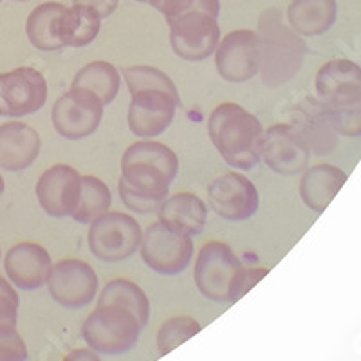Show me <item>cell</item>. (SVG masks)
<instances>
[{
  "mask_svg": "<svg viewBox=\"0 0 361 361\" xmlns=\"http://www.w3.org/2000/svg\"><path fill=\"white\" fill-rule=\"evenodd\" d=\"M63 361H102L98 353L92 349H74L63 357Z\"/></svg>",
  "mask_w": 361,
  "mask_h": 361,
  "instance_id": "8d00e7d4",
  "label": "cell"
},
{
  "mask_svg": "<svg viewBox=\"0 0 361 361\" xmlns=\"http://www.w3.org/2000/svg\"><path fill=\"white\" fill-rule=\"evenodd\" d=\"M331 125L340 135L360 137L361 135V94L333 103H322Z\"/></svg>",
  "mask_w": 361,
  "mask_h": 361,
  "instance_id": "f1b7e54d",
  "label": "cell"
},
{
  "mask_svg": "<svg viewBox=\"0 0 361 361\" xmlns=\"http://www.w3.org/2000/svg\"><path fill=\"white\" fill-rule=\"evenodd\" d=\"M112 195L109 186L94 176H82V193L71 217L80 224H90L111 209Z\"/></svg>",
  "mask_w": 361,
  "mask_h": 361,
  "instance_id": "83f0119b",
  "label": "cell"
},
{
  "mask_svg": "<svg viewBox=\"0 0 361 361\" xmlns=\"http://www.w3.org/2000/svg\"><path fill=\"white\" fill-rule=\"evenodd\" d=\"M208 134L222 159L233 169L253 170L259 164L264 137L262 123L238 103H221L212 111Z\"/></svg>",
  "mask_w": 361,
  "mask_h": 361,
  "instance_id": "7a4b0ae2",
  "label": "cell"
},
{
  "mask_svg": "<svg viewBox=\"0 0 361 361\" xmlns=\"http://www.w3.org/2000/svg\"><path fill=\"white\" fill-rule=\"evenodd\" d=\"M309 154L311 152L300 141L291 125H273L264 132L260 159L280 176L304 172L309 164Z\"/></svg>",
  "mask_w": 361,
  "mask_h": 361,
  "instance_id": "2e32d148",
  "label": "cell"
},
{
  "mask_svg": "<svg viewBox=\"0 0 361 361\" xmlns=\"http://www.w3.org/2000/svg\"><path fill=\"white\" fill-rule=\"evenodd\" d=\"M209 208L224 221L240 222L253 217L259 209V192L253 180L238 172H228L208 186Z\"/></svg>",
  "mask_w": 361,
  "mask_h": 361,
  "instance_id": "5bb4252c",
  "label": "cell"
},
{
  "mask_svg": "<svg viewBox=\"0 0 361 361\" xmlns=\"http://www.w3.org/2000/svg\"><path fill=\"white\" fill-rule=\"evenodd\" d=\"M177 170L179 159L172 148L152 140L135 141L121 157L119 197L135 214L157 212L169 195Z\"/></svg>",
  "mask_w": 361,
  "mask_h": 361,
  "instance_id": "6da1fadb",
  "label": "cell"
},
{
  "mask_svg": "<svg viewBox=\"0 0 361 361\" xmlns=\"http://www.w3.org/2000/svg\"><path fill=\"white\" fill-rule=\"evenodd\" d=\"M141 259L161 275H177L188 267L193 257V240L163 222H154L141 238Z\"/></svg>",
  "mask_w": 361,
  "mask_h": 361,
  "instance_id": "ba28073f",
  "label": "cell"
},
{
  "mask_svg": "<svg viewBox=\"0 0 361 361\" xmlns=\"http://www.w3.org/2000/svg\"><path fill=\"white\" fill-rule=\"evenodd\" d=\"M345 180H347V176L338 166L316 164L311 169H305V173L300 179V197L307 208H311L316 214H322L336 197Z\"/></svg>",
  "mask_w": 361,
  "mask_h": 361,
  "instance_id": "7402d4cb",
  "label": "cell"
},
{
  "mask_svg": "<svg viewBox=\"0 0 361 361\" xmlns=\"http://www.w3.org/2000/svg\"><path fill=\"white\" fill-rule=\"evenodd\" d=\"M20 298L11 283L0 276V331L17 329Z\"/></svg>",
  "mask_w": 361,
  "mask_h": 361,
  "instance_id": "1f68e13d",
  "label": "cell"
},
{
  "mask_svg": "<svg viewBox=\"0 0 361 361\" xmlns=\"http://www.w3.org/2000/svg\"><path fill=\"white\" fill-rule=\"evenodd\" d=\"M42 140L33 127L22 121L0 125V169L20 172L29 169L40 154Z\"/></svg>",
  "mask_w": 361,
  "mask_h": 361,
  "instance_id": "d6986e66",
  "label": "cell"
},
{
  "mask_svg": "<svg viewBox=\"0 0 361 361\" xmlns=\"http://www.w3.org/2000/svg\"><path fill=\"white\" fill-rule=\"evenodd\" d=\"M201 329L202 325L192 316H173L161 325L157 333V350L161 356L172 353L180 343L195 336Z\"/></svg>",
  "mask_w": 361,
  "mask_h": 361,
  "instance_id": "f546056e",
  "label": "cell"
},
{
  "mask_svg": "<svg viewBox=\"0 0 361 361\" xmlns=\"http://www.w3.org/2000/svg\"><path fill=\"white\" fill-rule=\"evenodd\" d=\"M318 102L333 103L361 94V67L350 60H331L316 73Z\"/></svg>",
  "mask_w": 361,
  "mask_h": 361,
  "instance_id": "ffe728a7",
  "label": "cell"
},
{
  "mask_svg": "<svg viewBox=\"0 0 361 361\" xmlns=\"http://www.w3.org/2000/svg\"><path fill=\"white\" fill-rule=\"evenodd\" d=\"M27 345L17 329L0 331V361H25Z\"/></svg>",
  "mask_w": 361,
  "mask_h": 361,
  "instance_id": "836d02e7",
  "label": "cell"
},
{
  "mask_svg": "<svg viewBox=\"0 0 361 361\" xmlns=\"http://www.w3.org/2000/svg\"><path fill=\"white\" fill-rule=\"evenodd\" d=\"M63 11L66 6L60 2H44L31 11L25 22V33L33 47L45 53L62 49L63 44L58 38V20Z\"/></svg>",
  "mask_w": 361,
  "mask_h": 361,
  "instance_id": "cb8c5ba5",
  "label": "cell"
},
{
  "mask_svg": "<svg viewBox=\"0 0 361 361\" xmlns=\"http://www.w3.org/2000/svg\"><path fill=\"white\" fill-rule=\"evenodd\" d=\"M96 305H116L137 316L140 324L147 325L150 318V302L143 289L127 279H114L102 289Z\"/></svg>",
  "mask_w": 361,
  "mask_h": 361,
  "instance_id": "4316f807",
  "label": "cell"
},
{
  "mask_svg": "<svg viewBox=\"0 0 361 361\" xmlns=\"http://www.w3.org/2000/svg\"><path fill=\"white\" fill-rule=\"evenodd\" d=\"M103 107L105 105L94 92L82 87H71L54 103L53 125L58 134L66 140H85L98 130Z\"/></svg>",
  "mask_w": 361,
  "mask_h": 361,
  "instance_id": "9c48e42d",
  "label": "cell"
},
{
  "mask_svg": "<svg viewBox=\"0 0 361 361\" xmlns=\"http://www.w3.org/2000/svg\"><path fill=\"white\" fill-rule=\"evenodd\" d=\"M219 13V0H197L190 11L170 20V44L173 53L188 62H201L212 56L221 40Z\"/></svg>",
  "mask_w": 361,
  "mask_h": 361,
  "instance_id": "3957f363",
  "label": "cell"
},
{
  "mask_svg": "<svg viewBox=\"0 0 361 361\" xmlns=\"http://www.w3.org/2000/svg\"><path fill=\"white\" fill-rule=\"evenodd\" d=\"M49 295L66 309L85 307L98 293V275L90 264L78 259H66L53 264L47 279Z\"/></svg>",
  "mask_w": 361,
  "mask_h": 361,
  "instance_id": "4fadbf2b",
  "label": "cell"
},
{
  "mask_svg": "<svg viewBox=\"0 0 361 361\" xmlns=\"http://www.w3.org/2000/svg\"><path fill=\"white\" fill-rule=\"evenodd\" d=\"M0 2H2V0H0Z\"/></svg>",
  "mask_w": 361,
  "mask_h": 361,
  "instance_id": "60d3db41",
  "label": "cell"
},
{
  "mask_svg": "<svg viewBox=\"0 0 361 361\" xmlns=\"http://www.w3.org/2000/svg\"><path fill=\"white\" fill-rule=\"evenodd\" d=\"M137 2H148V0H137Z\"/></svg>",
  "mask_w": 361,
  "mask_h": 361,
  "instance_id": "ab89813d",
  "label": "cell"
},
{
  "mask_svg": "<svg viewBox=\"0 0 361 361\" xmlns=\"http://www.w3.org/2000/svg\"><path fill=\"white\" fill-rule=\"evenodd\" d=\"M152 8H156L157 11L163 13L166 22L173 20L176 17L183 15V13L190 11L193 6L197 4V0H148Z\"/></svg>",
  "mask_w": 361,
  "mask_h": 361,
  "instance_id": "e575fe53",
  "label": "cell"
},
{
  "mask_svg": "<svg viewBox=\"0 0 361 361\" xmlns=\"http://www.w3.org/2000/svg\"><path fill=\"white\" fill-rule=\"evenodd\" d=\"M4 188H6V185H4V177L0 176V195H2V193H4Z\"/></svg>",
  "mask_w": 361,
  "mask_h": 361,
  "instance_id": "74e56055",
  "label": "cell"
},
{
  "mask_svg": "<svg viewBox=\"0 0 361 361\" xmlns=\"http://www.w3.org/2000/svg\"><path fill=\"white\" fill-rule=\"evenodd\" d=\"M143 231L140 222L121 212H107L90 222L89 247L103 262H121L140 250Z\"/></svg>",
  "mask_w": 361,
  "mask_h": 361,
  "instance_id": "8992f818",
  "label": "cell"
},
{
  "mask_svg": "<svg viewBox=\"0 0 361 361\" xmlns=\"http://www.w3.org/2000/svg\"><path fill=\"white\" fill-rule=\"evenodd\" d=\"M240 269L243 262L228 244L209 240L199 250L193 280L201 295L212 302H230L231 283Z\"/></svg>",
  "mask_w": 361,
  "mask_h": 361,
  "instance_id": "52a82bcc",
  "label": "cell"
},
{
  "mask_svg": "<svg viewBox=\"0 0 361 361\" xmlns=\"http://www.w3.org/2000/svg\"><path fill=\"white\" fill-rule=\"evenodd\" d=\"M15 2H27V0H15Z\"/></svg>",
  "mask_w": 361,
  "mask_h": 361,
  "instance_id": "f35d334b",
  "label": "cell"
},
{
  "mask_svg": "<svg viewBox=\"0 0 361 361\" xmlns=\"http://www.w3.org/2000/svg\"><path fill=\"white\" fill-rule=\"evenodd\" d=\"M127 123L134 135L152 140L163 134L172 123L180 99L163 89H141L130 92Z\"/></svg>",
  "mask_w": 361,
  "mask_h": 361,
  "instance_id": "7c38bea8",
  "label": "cell"
},
{
  "mask_svg": "<svg viewBox=\"0 0 361 361\" xmlns=\"http://www.w3.org/2000/svg\"><path fill=\"white\" fill-rule=\"evenodd\" d=\"M47 102V82L33 67L0 74V116L22 118L40 111Z\"/></svg>",
  "mask_w": 361,
  "mask_h": 361,
  "instance_id": "8fae6325",
  "label": "cell"
},
{
  "mask_svg": "<svg viewBox=\"0 0 361 361\" xmlns=\"http://www.w3.org/2000/svg\"><path fill=\"white\" fill-rule=\"evenodd\" d=\"M143 325L137 316L116 305H96V311L83 322L82 336L89 349L98 354L118 356L125 354L137 343Z\"/></svg>",
  "mask_w": 361,
  "mask_h": 361,
  "instance_id": "5b68a950",
  "label": "cell"
},
{
  "mask_svg": "<svg viewBox=\"0 0 361 361\" xmlns=\"http://www.w3.org/2000/svg\"><path fill=\"white\" fill-rule=\"evenodd\" d=\"M157 215H159V222L169 228L193 237L204 230L208 208L199 195L183 192L164 199L157 209Z\"/></svg>",
  "mask_w": 361,
  "mask_h": 361,
  "instance_id": "44dd1931",
  "label": "cell"
},
{
  "mask_svg": "<svg viewBox=\"0 0 361 361\" xmlns=\"http://www.w3.org/2000/svg\"><path fill=\"white\" fill-rule=\"evenodd\" d=\"M42 209L51 217H71L82 193V176L69 164L58 163L45 170L35 186Z\"/></svg>",
  "mask_w": 361,
  "mask_h": 361,
  "instance_id": "9a60e30c",
  "label": "cell"
},
{
  "mask_svg": "<svg viewBox=\"0 0 361 361\" xmlns=\"http://www.w3.org/2000/svg\"><path fill=\"white\" fill-rule=\"evenodd\" d=\"M291 128L309 152L327 156L336 148V135L324 105L318 99H305L293 112Z\"/></svg>",
  "mask_w": 361,
  "mask_h": 361,
  "instance_id": "ac0fdd59",
  "label": "cell"
},
{
  "mask_svg": "<svg viewBox=\"0 0 361 361\" xmlns=\"http://www.w3.org/2000/svg\"><path fill=\"white\" fill-rule=\"evenodd\" d=\"M336 0H293L288 8V20L293 31L302 37H318L336 22Z\"/></svg>",
  "mask_w": 361,
  "mask_h": 361,
  "instance_id": "603a6c76",
  "label": "cell"
},
{
  "mask_svg": "<svg viewBox=\"0 0 361 361\" xmlns=\"http://www.w3.org/2000/svg\"><path fill=\"white\" fill-rule=\"evenodd\" d=\"M123 78L130 92H135V90H141V89H163L166 90V92H170V94L176 96V98H179L176 83L170 80V76H166V73H163L161 69H156V67H150V66L125 67Z\"/></svg>",
  "mask_w": 361,
  "mask_h": 361,
  "instance_id": "4dcf8cb0",
  "label": "cell"
},
{
  "mask_svg": "<svg viewBox=\"0 0 361 361\" xmlns=\"http://www.w3.org/2000/svg\"><path fill=\"white\" fill-rule=\"evenodd\" d=\"M4 269L9 282L22 291H35L47 283L53 260L44 246L37 243H20L6 253Z\"/></svg>",
  "mask_w": 361,
  "mask_h": 361,
  "instance_id": "e0dca14e",
  "label": "cell"
},
{
  "mask_svg": "<svg viewBox=\"0 0 361 361\" xmlns=\"http://www.w3.org/2000/svg\"><path fill=\"white\" fill-rule=\"evenodd\" d=\"M262 66V40L251 29H237L219 40L215 67L230 83H246Z\"/></svg>",
  "mask_w": 361,
  "mask_h": 361,
  "instance_id": "30bf717a",
  "label": "cell"
},
{
  "mask_svg": "<svg viewBox=\"0 0 361 361\" xmlns=\"http://www.w3.org/2000/svg\"><path fill=\"white\" fill-rule=\"evenodd\" d=\"M269 273L267 267H244L238 271L237 276H235L233 283H231L230 291V302H238L243 298L250 289H253L264 276Z\"/></svg>",
  "mask_w": 361,
  "mask_h": 361,
  "instance_id": "d6a6232c",
  "label": "cell"
},
{
  "mask_svg": "<svg viewBox=\"0 0 361 361\" xmlns=\"http://www.w3.org/2000/svg\"><path fill=\"white\" fill-rule=\"evenodd\" d=\"M71 87H82V89L90 90L102 99L103 105H109L118 96L119 87H121V74L111 62L94 60L76 73Z\"/></svg>",
  "mask_w": 361,
  "mask_h": 361,
  "instance_id": "484cf974",
  "label": "cell"
},
{
  "mask_svg": "<svg viewBox=\"0 0 361 361\" xmlns=\"http://www.w3.org/2000/svg\"><path fill=\"white\" fill-rule=\"evenodd\" d=\"M73 4L94 11L99 18H107L116 11L119 0H73Z\"/></svg>",
  "mask_w": 361,
  "mask_h": 361,
  "instance_id": "d590c367",
  "label": "cell"
},
{
  "mask_svg": "<svg viewBox=\"0 0 361 361\" xmlns=\"http://www.w3.org/2000/svg\"><path fill=\"white\" fill-rule=\"evenodd\" d=\"M262 40V78L266 85L276 87L298 73L305 54V44L291 29L280 24L279 9H271L260 20Z\"/></svg>",
  "mask_w": 361,
  "mask_h": 361,
  "instance_id": "277c9868",
  "label": "cell"
},
{
  "mask_svg": "<svg viewBox=\"0 0 361 361\" xmlns=\"http://www.w3.org/2000/svg\"><path fill=\"white\" fill-rule=\"evenodd\" d=\"M102 29V18L94 11L73 6L66 8L58 20V38L63 47H85L92 44Z\"/></svg>",
  "mask_w": 361,
  "mask_h": 361,
  "instance_id": "d4e9b609",
  "label": "cell"
}]
</instances>
